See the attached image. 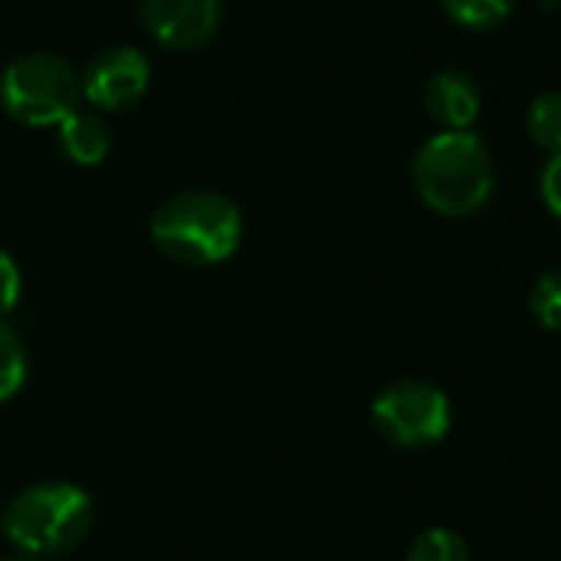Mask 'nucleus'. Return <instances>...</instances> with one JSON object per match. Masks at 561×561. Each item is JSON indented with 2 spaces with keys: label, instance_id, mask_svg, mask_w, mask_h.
Masks as SVG:
<instances>
[{
  "label": "nucleus",
  "instance_id": "obj_4",
  "mask_svg": "<svg viewBox=\"0 0 561 561\" xmlns=\"http://www.w3.org/2000/svg\"><path fill=\"white\" fill-rule=\"evenodd\" d=\"M82 82L76 69L53 53H30L13 59L0 76V105L10 118L30 128L59 125L76 112Z\"/></svg>",
  "mask_w": 561,
  "mask_h": 561
},
{
  "label": "nucleus",
  "instance_id": "obj_3",
  "mask_svg": "<svg viewBox=\"0 0 561 561\" xmlns=\"http://www.w3.org/2000/svg\"><path fill=\"white\" fill-rule=\"evenodd\" d=\"M92 529V500L72 483H36L3 513L7 539L33 559L72 552Z\"/></svg>",
  "mask_w": 561,
  "mask_h": 561
},
{
  "label": "nucleus",
  "instance_id": "obj_13",
  "mask_svg": "<svg viewBox=\"0 0 561 561\" xmlns=\"http://www.w3.org/2000/svg\"><path fill=\"white\" fill-rule=\"evenodd\" d=\"M26 381V352L10 325L0 322V404L10 401Z\"/></svg>",
  "mask_w": 561,
  "mask_h": 561
},
{
  "label": "nucleus",
  "instance_id": "obj_2",
  "mask_svg": "<svg viewBox=\"0 0 561 561\" xmlns=\"http://www.w3.org/2000/svg\"><path fill=\"white\" fill-rule=\"evenodd\" d=\"M243 237L240 207L210 191H187L158 207L151 217L154 247L187 266H214L237 253Z\"/></svg>",
  "mask_w": 561,
  "mask_h": 561
},
{
  "label": "nucleus",
  "instance_id": "obj_5",
  "mask_svg": "<svg viewBox=\"0 0 561 561\" xmlns=\"http://www.w3.org/2000/svg\"><path fill=\"white\" fill-rule=\"evenodd\" d=\"M454 421L450 398L427 381H398L371 404L375 431L404 450H424L447 437Z\"/></svg>",
  "mask_w": 561,
  "mask_h": 561
},
{
  "label": "nucleus",
  "instance_id": "obj_8",
  "mask_svg": "<svg viewBox=\"0 0 561 561\" xmlns=\"http://www.w3.org/2000/svg\"><path fill=\"white\" fill-rule=\"evenodd\" d=\"M424 108L440 125V131H470L480 118L483 95L470 72L440 69L437 76H431L424 89Z\"/></svg>",
  "mask_w": 561,
  "mask_h": 561
},
{
  "label": "nucleus",
  "instance_id": "obj_11",
  "mask_svg": "<svg viewBox=\"0 0 561 561\" xmlns=\"http://www.w3.org/2000/svg\"><path fill=\"white\" fill-rule=\"evenodd\" d=\"M440 7L463 30H493L513 13L516 0H440Z\"/></svg>",
  "mask_w": 561,
  "mask_h": 561
},
{
  "label": "nucleus",
  "instance_id": "obj_6",
  "mask_svg": "<svg viewBox=\"0 0 561 561\" xmlns=\"http://www.w3.org/2000/svg\"><path fill=\"white\" fill-rule=\"evenodd\" d=\"M151 82L148 59L131 46H108L102 49L82 76V95L105 112L131 108Z\"/></svg>",
  "mask_w": 561,
  "mask_h": 561
},
{
  "label": "nucleus",
  "instance_id": "obj_17",
  "mask_svg": "<svg viewBox=\"0 0 561 561\" xmlns=\"http://www.w3.org/2000/svg\"><path fill=\"white\" fill-rule=\"evenodd\" d=\"M7 561H43V559H33V556H16V559H7Z\"/></svg>",
  "mask_w": 561,
  "mask_h": 561
},
{
  "label": "nucleus",
  "instance_id": "obj_10",
  "mask_svg": "<svg viewBox=\"0 0 561 561\" xmlns=\"http://www.w3.org/2000/svg\"><path fill=\"white\" fill-rule=\"evenodd\" d=\"M526 131L542 151H561V92H542L533 99L526 112Z\"/></svg>",
  "mask_w": 561,
  "mask_h": 561
},
{
  "label": "nucleus",
  "instance_id": "obj_7",
  "mask_svg": "<svg viewBox=\"0 0 561 561\" xmlns=\"http://www.w3.org/2000/svg\"><path fill=\"white\" fill-rule=\"evenodd\" d=\"M224 16V0H141L148 33L171 49H194L207 43Z\"/></svg>",
  "mask_w": 561,
  "mask_h": 561
},
{
  "label": "nucleus",
  "instance_id": "obj_14",
  "mask_svg": "<svg viewBox=\"0 0 561 561\" xmlns=\"http://www.w3.org/2000/svg\"><path fill=\"white\" fill-rule=\"evenodd\" d=\"M529 306H533V316L539 319L542 329L561 335V266L539 276V283L533 286Z\"/></svg>",
  "mask_w": 561,
  "mask_h": 561
},
{
  "label": "nucleus",
  "instance_id": "obj_16",
  "mask_svg": "<svg viewBox=\"0 0 561 561\" xmlns=\"http://www.w3.org/2000/svg\"><path fill=\"white\" fill-rule=\"evenodd\" d=\"M20 299V270L10 253L0 250V312H10Z\"/></svg>",
  "mask_w": 561,
  "mask_h": 561
},
{
  "label": "nucleus",
  "instance_id": "obj_9",
  "mask_svg": "<svg viewBox=\"0 0 561 561\" xmlns=\"http://www.w3.org/2000/svg\"><path fill=\"white\" fill-rule=\"evenodd\" d=\"M59 148L72 164L92 168L108 154V131L99 115L76 108L59 122Z\"/></svg>",
  "mask_w": 561,
  "mask_h": 561
},
{
  "label": "nucleus",
  "instance_id": "obj_15",
  "mask_svg": "<svg viewBox=\"0 0 561 561\" xmlns=\"http://www.w3.org/2000/svg\"><path fill=\"white\" fill-rule=\"evenodd\" d=\"M539 187H542V201H546V207L556 214L561 220V151L556 154H549V161H546V168H542V181H539Z\"/></svg>",
  "mask_w": 561,
  "mask_h": 561
},
{
  "label": "nucleus",
  "instance_id": "obj_1",
  "mask_svg": "<svg viewBox=\"0 0 561 561\" xmlns=\"http://www.w3.org/2000/svg\"><path fill=\"white\" fill-rule=\"evenodd\" d=\"M496 168L473 131H437L414 154V187L440 217H473L493 197Z\"/></svg>",
  "mask_w": 561,
  "mask_h": 561
},
{
  "label": "nucleus",
  "instance_id": "obj_12",
  "mask_svg": "<svg viewBox=\"0 0 561 561\" xmlns=\"http://www.w3.org/2000/svg\"><path fill=\"white\" fill-rule=\"evenodd\" d=\"M408 561H470V549L467 542L454 533V529H427L421 533L411 549H408Z\"/></svg>",
  "mask_w": 561,
  "mask_h": 561
}]
</instances>
